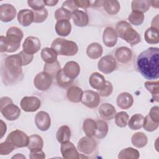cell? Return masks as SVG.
<instances>
[{
    "mask_svg": "<svg viewBox=\"0 0 159 159\" xmlns=\"http://www.w3.org/2000/svg\"><path fill=\"white\" fill-rule=\"evenodd\" d=\"M139 73L149 80L159 78V48L150 47L142 52L137 58Z\"/></svg>",
    "mask_w": 159,
    "mask_h": 159,
    "instance_id": "obj_1",
    "label": "cell"
},
{
    "mask_svg": "<svg viewBox=\"0 0 159 159\" xmlns=\"http://www.w3.org/2000/svg\"><path fill=\"white\" fill-rule=\"evenodd\" d=\"M23 61L20 53L7 56L1 61V73L2 82L6 85H12L23 78Z\"/></svg>",
    "mask_w": 159,
    "mask_h": 159,
    "instance_id": "obj_2",
    "label": "cell"
},
{
    "mask_svg": "<svg viewBox=\"0 0 159 159\" xmlns=\"http://www.w3.org/2000/svg\"><path fill=\"white\" fill-rule=\"evenodd\" d=\"M24 37L23 32L17 27L8 29L6 35L0 37V52L1 53H13L17 50Z\"/></svg>",
    "mask_w": 159,
    "mask_h": 159,
    "instance_id": "obj_3",
    "label": "cell"
},
{
    "mask_svg": "<svg viewBox=\"0 0 159 159\" xmlns=\"http://www.w3.org/2000/svg\"><path fill=\"white\" fill-rule=\"evenodd\" d=\"M115 30L118 37L124 40L130 45H135L141 41L139 34L127 21H119L116 24Z\"/></svg>",
    "mask_w": 159,
    "mask_h": 159,
    "instance_id": "obj_4",
    "label": "cell"
},
{
    "mask_svg": "<svg viewBox=\"0 0 159 159\" xmlns=\"http://www.w3.org/2000/svg\"><path fill=\"white\" fill-rule=\"evenodd\" d=\"M52 48L59 55L74 56L78 51V47L76 42L63 38H57L52 43Z\"/></svg>",
    "mask_w": 159,
    "mask_h": 159,
    "instance_id": "obj_5",
    "label": "cell"
},
{
    "mask_svg": "<svg viewBox=\"0 0 159 159\" xmlns=\"http://www.w3.org/2000/svg\"><path fill=\"white\" fill-rule=\"evenodd\" d=\"M0 109L3 117L10 121L17 120L21 113L20 108L13 103L11 98L7 96H4L1 98Z\"/></svg>",
    "mask_w": 159,
    "mask_h": 159,
    "instance_id": "obj_6",
    "label": "cell"
},
{
    "mask_svg": "<svg viewBox=\"0 0 159 159\" xmlns=\"http://www.w3.org/2000/svg\"><path fill=\"white\" fill-rule=\"evenodd\" d=\"M6 140L9 142L15 148H23L27 147L29 137L23 131L17 129L12 131L7 136Z\"/></svg>",
    "mask_w": 159,
    "mask_h": 159,
    "instance_id": "obj_7",
    "label": "cell"
},
{
    "mask_svg": "<svg viewBox=\"0 0 159 159\" xmlns=\"http://www.w3.org/2000/svg\"><path fill=\"white\" fill-rule=\"evenodd\" d=\"M52 79L50 75L43 71L36 75L34 79V84L39 91H47L52 85Z\"/></svg>",
    "mask_w": 159,
    "mask_h": 159,
    "instance_id": "obj_8",
    "label": "cell"
},
{
    "mask_svg": "<svg viewBox=\"0 0 159 159\" xmlns=\"http://www.w3.org/2000/svg\"><path fill=\"white\" fill-rule=\"evenodd\" d=\"M96 148L97 143L93 137H83L80 139L77 144V149L85 155L92 154Z\"/></svg>",
    "mask_w": 159,
    "mask_h": 159,
    "instance_id": "obj_9",
    "label": "cell"
},
{
    "mask_svg": "<svg viewBox=\"0 0 159 159\" xmlns=\"http://www.w3.org/2000/svg\"><path fill=\"white\" fill-rule=\"evenodd\" d=\"M20 106L21 109L24 111L32 112L37 111L40 108L41 101L40 99L36 96H25L22 98Z\"/></svg>",
    "mask_w": 159,
    "mask_h": 159,
    "instance_id": "obj_10",
    "label": "cell"
},
{
    "mask_svg": "<svg viewBox=\"0 0 159 159\" xmlns=\"http://www.w3.org/2000/svg\"><path fill=\"white\" fill-rule=\"evenodd\" d=\"M117 68L116 59L111 55H106L102 57L98 63V70L104 74L113 72Z\"/></svg>",
    "mask_w": 159,
    "mask_h": 159,
    "instance_id": "obj_11",
    "label": "cell"
},
{
    "mask_svg": "<svg viewBox=\"0 0 159 159\" xmlns=\"http://www.w3.org/2000/svg\"><path fill=\"white\" fill-rule=\"evenodd\" d=\"M81 102L89 108H96L100 102L99 93L93 90H86L83 92Z\"/></svg>",
    "mask_w": 159,
    "mask_h": 159,
    "instance_id": "obj_12",
    "label": "cell"
},
{
    "mask_svg": "<svg viewBox=\"0 0 159 159\" xmlns=\"http://www.w3.org/2000/svg\"><path fill=\"white\" fill-rule=\"evenodd\" d=\"M41 43L38 37L34 36L27 37L22 44L23 51L30 55H34L40 49Z\"/></svg>",
    "mask_w": 159,
    "mask_h": 159,
    "instance_id": "obj_13",
    "label": "cell"
},
{
    "mask_svg": "<svg viewBox=\"0 0 159 159\" xmlns=\"http://www.w3.org/2000/svg\"><path fill=\"white\" fill-rule=\"evenodd\" d=\"M35 123L41 131H47L51 125V119L49 114L43 111L38 112L35 116Z\"/></svg>",
    "mask_w": 159,
    "mask_h": 159,
    "instance_id": "obj_14",
    "label": "cell"
},
{
    "mask_svg": "<svg viewBox=\"0 0 159 159\" xmlns=\"http://www.w3.org/2000/svg\"><path fill=\"white\" fill-rule=\"evenodd\" d=\"M60 151L62 157L64 158L78 159L80 158V155L77 149L74 144L70 141L61 143Z\"/></svg>",
    "mask_w": 159,
    "mask_h": 159,
    "instance_id": "obj_15",
    "label": "cell"
},
{
    "mask_svg": "<svg viewBox=\"0 0 159 159\" xmlns=\"http://www.w3.org/2000/svg\"><path fill=\"white\" fill-rule=\"evenodd\" d=\"M16 9L11 4H2L0 6V20L8 22L13 20L16 16Z\"/></svg>",
    "mask_w": 159,
    "mask_h": 159,
    "instance_id": "obj_16",
    "label": "cell"
},
{
    "mask_svg": "<svg viewBox=\"0 0 159 159\" xmlns=\"http://www.w3.org/2000/svg\"><path fill=\"white\" fill-rule=\"evenodd\" d=\"M118 35L116 30L112 27H107L102 34L103 43L107 47H114L117 42Z\"/></svg>",
    "mask_w": 159,
    "mask_h": 159,
    "instance_id": "obj_17",
    "label": "cell"
},
{
    "mask_svg": "<svg viewBox=\"0 0 159 159\" xmlns=\"http://www.w3.org/2000/svg\"><path fill=\"white\" fill-rule=\"evenodd\" d=\"M132 52L127 47H120L116 49L114 53L115 59L120 63H129L132 58Z\"/></svg>",
    "mask_w": 159,
    "mask_h": 159,
    "instance_id": "obj_18",
    "label": "cell"
},
{
    "mask_svg": "<svg viewBox=\"0 0 159 159\" xmlns=\"http://www.w3.org/2000/svg\"><path fill=\"white\" fill-rule=\"evenodd\" d=\"M17 20L19 23L24 26L27 27L30 25L34 20V14L32 10L25 9H21L17 14Z\"/></svg>",
    "mask_w": 159,
    "mask_h": 159,
    "instance_id": "obj_19",
    "label": "cell"
},
{
    "mask_svg": "<svg viewBox=\"0 0 159 159\" xmlns=\"http://www.w3.org/2000/svg\"><path fill=\"white\" fill-rule=\"evenodd\" d=\"M98 112L100 117L107 120H112L116 114V110L114 106L109 103H104L99 106Z\"/></svg>",
    "mask_w": 159,
    "mask_h": 159,
    "instance_id": "obj_20",
    "label": "cell"
},
{
    "mask_svg": "<svg viewBox=\"0 0 159 159\" xmlns=\"http://www.w3.org/2000/svg\"><path fill=\"white\" fill-rule=\"evenodd\" d=\"M64 73L71 80H75L80 73V66L75 61H68L63 68Z\"/></svg>",
    "mask_w": 159,
    "mask_h": 159,
    "instance_id": "obj_21",
    "label": "cell"
},
{
    "mask_svg": "<svg viewBox=\"0 0 159 159\" xmlns=\"http://www.w3.org/2000/svg\"><path fill=\"white\" fill-rule=\"evenodd\" d=\"M71 18L75 25L80 27H85L88 24L89 17L86 12L76 9L71 12Z\"/></svg>",
    "mask_w": 159,
    "mask_h": 159,
    "instance_id": "obj_22",
    "label": "cell"
},
{
    "mask_svg": "<svg viewBox=\"0 0 159 159\" xmlns=\"http://www.w3.org/2000/svg\"><path fill=\"white\" fill-rule=\"evenodd\" d=\"M116 103L119 108L128 109L132 106L134 103V98L129 93L123 92L117 96Z\"/></svg>",
    "mask_w": 159,
    "mask_h": 159,
    "instance_id": "obj_23",
    "label": "cell"
},
{
    "mask_svg": "<svg viewBox=\"0 0 159 159\" xmlns=\"http://www.w3.org/2000/svg\"><path fill=\"white\" fill-rule=\"evenodd\" d=\"M106 79L101 74L94 72L93 73L89 78V83L90 86L97 90L102 89L106 85Z\"/></svg>",
    "mask_w": 159,
    "mask_h": 159,
    "instance_id": "obj_24",
    "label": "cell"
},
{
    "mask_svg": "<svg viewBox=\"0 0 159 159\" xmlns=\"http://www.w3.org/2000/svg\"><path fill=\"white\" fill-rule=\"evenodd\" d=\"M83 94V91L82 89L77 86H71L66 92V96L68 100L75 103L81 101Z\"/></svg>",
    "mask_w": 159,
    "mask_h": 159,
    "instance_id": "obj_25",
    "label": "cell"
},
{
    "mask_svg": "<svg viewBox=\"0 0 159 159\" xmlns=\"http://www.w3.org/2000/svg\"><path fill=\"white\" fill-rule=\"evenodd\" d=\"M55 31L57 34L61 37L68 36L71 30V25L70 20H58L55 24Z\"/></svg>",
    "mask_w": 159,
    "mask_h": 159,
    "instance_id": "obj_26",
    "label": "cell"
},
{
    "mask_svg": "<svg viewBox=\"0 0 159 159\" xmlns=\"http://www.w3.org/2000/svg\"><path fill=\"white\" fill-rule=\"evenodd\" d=\"M43 146V140L41 136L37 134H33L29 136L27 148L30 152H35L42 150Z\"/></svg>",
    "mask_w": 159,
    "mask_h": 159,
    "instance_id": "obj_27",
    "label": "cell"
},
{
    "mask_svg": "<svg viewBox=\"0 0 159 159\" xmlns=\"http://www.w3.org/2000/svg\"><path fill=\"white\" fill-rule=\"evenodd\" d=\"M103 48L102 46L97 42L89 44L86 48V55L91 59H98L102 55Z\"/></svg>",
    "mask_w": 159,
    "mask_h": 159,
    "instance_id": "obj_28",
    "label": "cell"
},
{
    "mask_svg": "<svg viewBox=\"0 0 159 159\" xmlns=\"http://www.w3.org/2000/svg\"><path fill=\"white\" fill-rule=\"evenodd\" d=\"M144 38L147 43L149 44H157L159 42L158 28L150 27L144 33Z\"/></svg>",
    "mask_w": 159,
    "mask_h": 159,
    "instance_id": "obj_29",
    "label": "cell"
},
{
    "mask_svg": "<svg viewBox=\"0 0 159 159\" xmlns=\"http://www.w3.org/2000/svg\"><path fill=\"white\" fill-rule=\"evenodd\" d=\"M102 6L105 11L109 15L117 14L120 9V3L118 1L105 0L103 1Z\"/></svg>",
    "mask_w": 159,
    "mask_h": 159,
    "instance_id": "obj_30",
    "label": "cell"
},
{
    "mask_svg": "<svg viewBox=\"0 0 159 159\" xmlns=\"http://www.w3.org/2000/svg\"><path fill=\"white\" fill-rule=\"evenodd\" d=\"M57 53L51 47H45L41 50V58L45 63H49L56 61L57 60Z\"/></svg>",
    "mask_w": 159,
    "mask_h": 159,
    "instance_id": "obj_31",
    "label": "cell"
},
{
    "mask_svg": "<svg viewBox=\"0 0 159 159\" xmlns=\"http://www.w3.org/2000/svg\"><path fill=\"white\" fill-rule=\"evenodd\" d=\"M56 138L60 143L69 141L71 138V130L70 127L65 125L60 126L57 132Z\"/></svg>",
    "mask_w": 159,
    "mask_h": 159,
    "instance_id": "obj_32",
    "label": "cell"
},
{
    "mask_svg": "<svg viewBox=\"0 0 159 159\" xmlns=\"http://www.w3.org/2000/svg\"><path fill=\"white\" fill-rule=\"evenodd\" d=\"M131 142L134 147L137 148H143L147 145L148 143V138L144 133L138 132L132 135Z\"/></svg>",
    "mask_w": 159,
    "mask_h": 159,
    "instance_id": "obj_33",
    "label": "cell"
},
{
    "mask_svg": "<svg viewBox=\"0 0 159 159\" xmlns=\"http://www.w3.org/2000/svg\"><path fill=\"white\" fill-rule=\"evenodd\" d=\"M150 7V1L148 0H134L132 1L131 8L132 11L146 12Z\"/></svg>",
    "mask_w": 159,
    "mask_h": 159,
    "instance_id": "obj_34",
    "label": "cell"
},
{
    "mask_svg": "<svg viewBox=\"0 0 159 159\" xmlns=\"http://www.w3.org/2000/svg\"><path fill=\"white\" fill-rule=\"evenodd\" d=\"M144 117L141 114L133 115L128 121L129 127L133 130H137L143 127Z\"/></svg>",
    "mask_w": 159,
    "mask_h": 159,
    "instance_id": "obj_35",
    "label": "cell"
},
{
    "mask_svg": "<svg viewBox=\"0 0 159 159\" xmlns=\"http://www.w3.org/2000/svg\"><path fill=\"white\" fill-rule=\"evenodd\" d=\"M97 128L94 134V137L99 139H104L108 133V124L104 120H96Z\"/></svg>",
    "mask_w": 159,
    "mask_h": 159,
    "instance_id": "obj_36",
    "label": "cell"
},
{
    "mask_svg": "<svg viewBox=\"0 0 159 159\" xmlns=\"http://www.w3.org/2000/svg\"><path fill=\"white\" fill-rule=\"evenodd\" d=\"M139 157V152L132 147L122 149L119 152L118 155V158L119 159H137Z\"/></svg>",
    "mask_w": 159,
    "mask_h": 159,
    "instance_id": "obj_37",
    "label": "cell"
},
{
    "mask_svg": "<svg viewBox=\"0 0 159 159\" xmlns=\"http://www.w3.org/2000/svg\"><path fill=\"white\" fill-rule=\"evenodd\" d=\"M97 128L96 121L92 119H86L83 123V129L86 136L93 137L94 135Z\"/></svg>",
    "mask_w": 159,
    "mask_h": 159,
    "instance_id": "obj_38",
    "label": "cell"
},
{
    "mask_svg": "<svg viewBox=\"0 0 159 159\" xmlns=\"http://www.w3.org/2000/svg\"><path fill=\"white\" fill-rule=\"evenodd\" d=\"M158 81H147L145 83V87L151 93L152 96V99L153 101L158 102V94H159V87Z\"/></svg>",
    "mask_w": 159,
    "mask_h": 159,
    "instance_id": "obj_39",
    "label": "cell"
},
{
    "mask_svg": "<svg viewBox=\"0 0 159 159\" xmlns=\"http://www.w3.org/2000/svg\"><path fill=\"white\" fill-rule=\"evenodd\" d=\"M56 80H57V84H58L59 86L61 87V88H66L70 86L73 80H71L70 78H69L63 71V70L61 69L58 71V72L57 73V75H56Z\"/></svg>",
    "mask_w": 159,
    "mask_h": 159,
    "instance_id": "obj_40",
    "label": "cell"
},
{
    "mask_svg": "<svg viewBox=\"0 0 159 159\" xmlns=\"http://www.w3.org/2000/svg\"><path fill=\"white\" fill-rule=\"evenodd\" d=\"M60 70H61V67L58 60L53 63H45L43 66V71L50 75L53 78H56V75Z\"/></svg>",
    "mask_w": 159,
    "mask_h": 159,
    "instance_id": "obj_41",
    "label": "cell"
},
{
    "mask_svg": "<svg viewBox=\"0 0 159 159\" xmlns=\"http://www.w3.org/2000/svg\"><path fill=\"white\" fill-rule=\"evenodd\" d=\"M144 14L140 12L132 11L128 17V20L130 24L138 26L141 25L144 20Z\"/></svg>",
    "mask_w": 159,
    "mask_h": 159,
    "instance_id": "obj_42",
    "label": "cell"
},
{
    "mask_svg": "<svg viewBox=\"0 0 159 159\" xmlns=\"http://www.w3.org/2000/svg\"><path fill=\"white\" fill-rule=\"evenodd\" d=\"M115 123L117 126L123 128L125 127L129 121V116L125 111H120L116 113L115 116Z\"/></svg>",
    "mask_w": 159,
    "mask_h": 159,
    "instance_id": "obj_43",
    "label": "cell"
},
{
    "mask_svg": "<svg viewBox=\"0 0 159 159\" xmlns=\"http://www.w3.org/2000/svg\"><path fill=\"white\" fill-rule=\"evenodd\" d=\"M54 16L57 21L60 20H70L71 18V12L61 7L60 8H58L55 11Z\"/></svg>",
    "mask_w": 159,
    "mask_h": 159,
    "instance_id": "obj_44",
    "label": "cell"
},
{
    "mask_svg": "<svg viewBox=\"0 0 159 159\" xmlns=\"http://www.w3.org/2000/svg\"><path fill=\"white\" fill-rule=\"evenodd\" d=\"M158 125L159 122L153 120L148 114L144 117L143 127L146 131L153 132L158 129Z\"/></svg>",
    "mask_w": 159,
    "mask_h": 159,
    "instance_id": "obj_45",
    "label": "cell"
},
{
    "mask_svg": "<svg viewBox=\"0 0 159 159\" xmlns=\"http://www.w3.org/2000/svg\"><path fill=\"white\" fill-rule=\"evenodd\" d=\"M32 11L34 14V22L42 23L47 19L48 17V11L46 8H43L38 11Z\"/></svg>",
    "mask_w": 159,
    "mask_h": 159,
    "instance_id": "obj_46",
    "label": "cell"
},
{
    "mask_svg": "<svg viewBox=\"0 0 159 159\" xmlns=\"http://www.w3.org/2000/svg\"><path fill=\"white\" fill-rule=\"evenodd\" d=\"M15 147L8 141L6 140L0 144V155H7L11 153Z\"/></svg>",
    "mask_w": 159,
    "mask_h": 159,
    "instance_id": "obj_47",
    "label": "cell"
},
{
    "mask_svg": "<svg viewBox=\"0 0 159 159\" xmlns=\"http://www.w3.org/2000/svg\"><path fill=\"white\" fill-rule=\"evenodd\" d=\"M99 91V96H101L102 97H107L110 96L113 91L112 84L110 81H106L105 86L102 89Z\"/></svg>",
    "mask_w": 159,
    "mask_h": 159,
    "instance_id": "obj_48",
    "label": "cell"
},
{
    "mask_svg": "<svg viewBox=\"0 0 159 159\" xmlns=\"http://www.w3.org/2000/svg\"><path fill=\"white\" fill-rule=\"evenodd\" d=\"M28 5L34 11H38L45 8V4L43 0H35V1H28Z\"/></svg>",
    "mask_w": 159,
    "mask_h": 159,
    "instance_id": "obj_49",
    "label": "cell"
},
{
    "mask_svg": "<svg viewBox=\"0 0 159 159\" xmlns=\"http://www.w3.org/2000/svg\"><path fill=\"white\" fill-rule=\"evenodd\" d=\"M149 117L154 121L159 122V107L157 106H153L150 109L148 114Z\"/></svg>",
    "mask_w": 159,
    "mask_h": 159,
    "instance_id": "obj_50",
    "label": "cell"
},
{
    "mask_svg": "<svg viewBox=\"0 0 159 159\" xmlns=\"http://www.w3.org/2000/svg\"><path fill=\"white\" fill-rule=\"evenodd\" d=\"M22 59V61H23V65L25 66L29 65V63H30L34 58V55H30V54H28L27 53H25L24 51H21L19 52Z\"/></svg>",
    "mask_w": 159,
    "mask_h": 159,
    "instance_id": "obj_51",
    "label": "cell"
},
{
    "mask_svg": "<svg viewBox=\"0 0 159 159\" xmlns=\"http://www.w3.org/2000/svg\"><path fill=\"white\" fill-rule=\"evenodd\" d=\"M62 7L68 10L69 11H70L71 12H72L73 11L78 9V7L76 6V5L75 4V3L74 2V1L72 0H68V1H65L63 4H62Z\"/></svg>",
    "mask_w": 159,
    "mask_h": 159,
    "instance_id": "obj_52",
    "label": "cell"
},
{
    "mask_svg": "<svg viewBox=\"0 0 159 159\" xmlns=\"http://www.w3.org/2000/svg\"><path fill=\"white\" fill-rule=\"evenodd\" d=\"M29 158L30 159H43L45 158V154L42 151V150L35 152H30Z\"/></svg>",
    "mask_w": 159,
    "mask_h": 159,
    "instance_id": "obj_53",
    "label": "cell"
},
{
    "mask_svg": "<svg viewBox=\"0 0 159 159\" xmlns=\"http://www.w3.org/2000/svg\"><path fill=\"white\" fill-rule=\"evenodd\" d=\"M74 2L78 7L86 9L91 7V1L87 0H74Z\"/></svg>",
    "mask_w": 159,
    "mask_h": 159,
    "instance_id": "obj_54",
    "label": "cell"
},
{
    "mask_svg": "<svg viewBox=\"0 0 159 159\" xmlns=\"http://www.w3.org/2000/svg\"><path fill=\"white\" fill-rule=\"evenodd\" d=\"M45 5L48 6H54L57 5V4L58 2V1H54V0H44L43 1Z\"/></svg>",
    "mask_w": 159,
    "mask_h": 159,
    "instance_id": "obj_55",
    "label": "cell"
},
{
    "mask_svg": "<svg viewBox=\"0 0 159 159\" xmlns=\"http://www.w3.org/2000/svg\"><path fill=\"white\" fill-rule=\"evenodd\" d=\"M1 138H2L4 136V134L6 133V130H7V126H6V124L2 120H1Z\"/></svg>",
    "mask_w": 159,
    "mask_h": 159,
    "instance_id": "obj_56",
    "label": "cell"
},
{
    "mask_svg": "<svg viewBox=\"0 0 159 159\" xmlns=\"http://www.w3.org/2000/svg\"><path fill=\"white\" fill-rule=\"evenodd\" d=\"M103 1H91V6L92 7H100L102 6Z\"/></svg>",
    "mask_w": 159,
    "mask_h": 159,
    "instance_id": "obj_57",
    "label": "cell"
},
{
    "mask_svg": "<svg viewBox=\"0 0 159 159\" xmlns=\"http://www.w3.org/2000/svg\"><path fill=\"white\" fill-rule=\"evenodd\" d=\"M150 6H152L153 7H155V8L158 7V3H159L158 1H150Z\"/></svg>",
    "mask_w": 159,
    "mask_h": 159,
    "instance_id": "obj_58",
    "label": "cell"
},
{
    "mask_svg": "<svg viewBox=\"0 0 159 159\" xmlns=\"http://www.w3.org/2000/svg\"><path fill=\"white\" fill-rule=\"evenodd\" d=\"M25 158V157L24 156H23L22 155H20V153H17V155H14V157H12V158Z\"/></svg>",
    "mask_w": 159,
    "mask_h": 159,
    "instance_id": "obj_59",
    "label": "cell"
}]
</instances>
